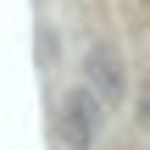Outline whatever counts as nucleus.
I'll return each instance as SVG.
<instances>
[{
	"mask_svg": "<svg viewBox=\"0 0 150 150\" xmlns=\"http://www.w3.org/2000/svg\"><path fill=\"white\" fill-rule=\"evenodd\" d=\"M100 128H106V100H100L95 89H72V95L61 100V139L72 150H89L100 139Z\"/></svg>",
	"mask_w": 150,
	"mask_h": 150,
	"instance_id": "f257e3e1",
	"label": "nucleus"
},
{
	"mask_svg": "<svg viewBox=\"0 0 150 150\" xmlns=\"http://www.w3.org/2000/svg\"><path fill=\"white\" fill-rule=\"evenodd\" d=\"M83 89H95L106 106H122L128 78H122V56H117L111 45H89V50H83Z\"/></svg>",
	"mask_w": 150,
	"mask_h": 150,
	"instance_id": "f03ea898",
	"label": "nucleus"
},
{
	"mask_svg": "<svg viewBox=\"0 0 150 150\" xmlns=\"http://www.w3.org/2000/svg\"><path fill=\"white\" fill-rule=\"evenodd\" d=\"M39 67H56V33L39 28Z\"/></svg>",
	"mask_w": 150,
	"mask_h": 150,
	"instance_id": "7ed1b4c3",
	"label": "nucleus"
},
{
	"mask_svg": "<svg viewBox=\"0 0 150 150\" xmlns=\"http://www.w3.org/2000/svg\"><path fill=\"white\" fill-rule=\"evenodd\" d=\"M134 106H139V122L150 128V83H139V100H134Z\"/></svg>",
	"mask_w": 150,
	"mask_h": 150,
	"instance_id": "20e7f679",
	"label": "nucleus"
}]
</instances>
